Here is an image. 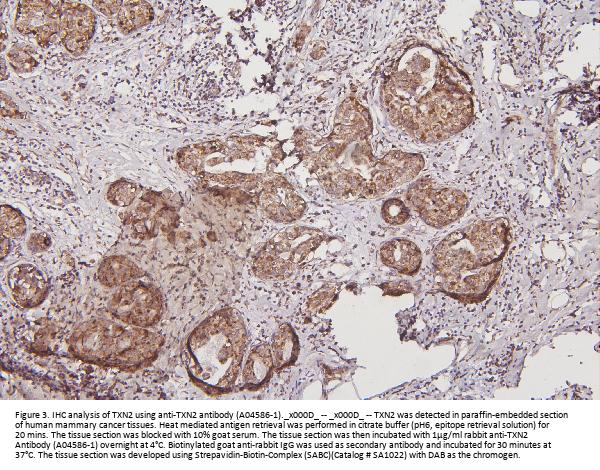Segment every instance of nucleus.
I'll return each mask as SVG.
<instances>
[{
  "mask_svg": "<svg viewBox=\"0 0 600 470\" xmlns=\"http://www.w3.org/2000/svg\"><path fill=\"white\" fill-rule=\"evenodd\" d=\"M246 329L239 313L221 309L189 335L184 361L191 381L210 396L229 393L242 366Z\"/></svg>",
  "mask_w": 600,
  "mask_h": 470,
  "instance_id": "obj_3",
  "label": "nucleus"
},
{
  "mask_svg": "<svg viewBox=\"0 0 600 470\" xmlns=\"http://www.w3.org/2000/svg\"><path fill=\"white\" fill-rule=\"evenodd\" d=\"M108 309L118 321L146 328L160 320L164 310L163 296L153 284L132 280L113 294Z\"/></svg>",
  "mask_w": 600,
  "mask_h": 470,
  "instance_id": "obj_6",
  "label": "nucleus"
},
{
  "mask_svg": "<svg viewBox=\"0 0 600 470\" xmlns=\"http://www.w3.org/2000/svg\"><path fill=\"white\" fill-rule=\"evenodd\" d=\"M136 190L135 184L126 180H119L110 186L107 197L112 204L125 207L129 206L135 199Z\"/></svg>",
  "mask_w": 600,
  "mask_h": 470,
  "instance_id": "obj_19",
  "label": "nucleus"
},
{
  "mask_svg": "<svg viewBox=\"0 0 600 470\" xmlns=\"http://www.w3.org/2000/svg\"><path fill=\"white\" fill-rule=\"evenodd\" d=\"M59 8L50 1H21L18 4L15 26L22 34H33L40 45L59 33Z\"/></svg>",
  "mask_w": 600,
  "mask_h": 470,
  "instance_id": "obj_9",
  "label": "nucleus"
},
{
  "mask_svg": "<svg viewBox=\"0 0 600 470\" xmlns=\"http://www.w3.org/2000/svg\"><path fill=\"white\" fill-rule=\"evenodd\" d=\"M50 245L51 240L44 233L32 234L27 242L28 249L34 253L45 251Z\"/></svg>",
  "mask_w": 600,
  "mask_h": 470,
  "instance_id": "obj_22",
  "label": "nucleus"
},
{
  "mask_svg": "<svg viewBox=\"0 0 600 470\" xmlns=\"http://www.w3.org/2000/svg\"><path fill=\"white\" fill-rule=\"evenodd\" d=\"M260 205L270 219L284 223L297 220L305 209L304 201L283 178H274L264 185Z\"/></svg>",
  "mask_w": 600,
  "mask_h": 470,
  "instance_id": "obj_11",
  "label": "nucleus"
},
{
  "mask_svg": "<svg viewBox=\"0 0 600 470\" xmlns=\"http://www.w3.org/2000/svg\"><path fill=\"white\" fill-rule=\"evenodd\" d=\"M382 262L406 275L416 273L421 265V253L418 247L406 239H393L380 248Z\"/></svg>",
  "mask_w": 600,
  "mask_h": 470,
  "instance_id": "obj_13",
  "label": "nucleus"
},
{
  "mask_svg": "<svg viewBox=\"0 0 600 470\" xmlns=\"http://www.w3.org/2000/svg\"><path fill=\"white\" fill-rule=\"evenodd\" d=\"M324 238V233L313 228H286L260 249L254 258L253 270L262 278H286Z\"/></svg>",
  "mask_w": 600,
  "mask_h": 470,
  "instance_id": "obj_5",
  "label": "nucleus"
},
{
  "mask_svg": "<svg viewBox=\"0 0 600 470\" xmlns=\"http://www.w3.org/2000/svg\"><path fill=\"white\" fill-rule=\"evenodd\" d=\"M7 282L14 301L23 308L37 307L48 294V283L43 273L29 263L10 269Z\"/></svg>",
  "mask_w": 600,
  "mask_h": 470,
  "instance_id": "obj_12",
  "label": "nucleus"
},
{
  "mask_svg": "<svg viewBox=\"0 0 600 470\" xmlns=\"http://www.w3.org/2000/svg\"><path fill=\"white\" fill-rule=\"evenodd\" d=\"M336 292L337 291L333 286H323L310 298L308 302L309 310L313 312L325 310L333 303Z\"/></svg>",
  "mask_w": 600,
  "mask_h": 470,
  "instance_id": "obj_21",
  "label": "nucleus"
},
{
  "mask_svg": "<svg viewBox=\"0 0 600 470\" xmlns=\"http://www.w3.org/2000/svg\"><path fill=\"white\" fill-rule=\"evenodd\" d=\"M134 212L125 221L132 226L133 234L140 239H151L158 232L168 233L176 228L179 216L166 203L158 207L160 196L155 193L145 194Z\"/></svg>",
  "mask_w": 600,
  "mask_h": 470,
  "instance_id": "obj_8",
  "label": "nucleus"
},
{
  "mask_svg": "<svg viewBox=\"0 0 600 470\" xmlns=\"http://www.w3.org/2000/svg\"><path fill=\"white\" fill-rule=\"evenodd\" d=\"M505 219L480 220L450 233L435 250V266L447 292L476 300L498 277L509 240Z\"/></svg>",
  "mask_w": 600,
  "mask_h": 470,
  "instance_id": "obj_2",
  "label": "nucleus"
},
{
  "mask_svg": "<svg viewBox=\"0 0 600 470\" xmlns=\"http://www.w3.org/2000/svg\"><path fill=\"white\" fill-rule=\"evenodd\" d=\"M97 276L102 285L112 288L144 276V271L128 257L113 255L100 263Z\"/></svg>",
  "mask_w": 600,
  "mask_h": 470,
  "instance_id": "obj_15",
  "label": "nucleus"
},
{
  "mask_svg": "<svg viewBox=\"0 0 600 470\" xmlns=\"http://www.w3.org/2000/svg\"><path fill=\"white\" fill-rule=\"evenodd\" d=\"M299 351L300 344L296 333L289 324H283L272 342L274 369L279 371L292 365L297 360Z\"/></svg>",
  "mask_w": 600,
  "mask_h": 470,
  "instance_id": "obj_16",
  "label": "nucleus"
},
{
  "mask_svg": "<svg viewBox=\"0 0 600 470\" xmlns=\"http://www.w3.org/2000/svg\"><path fill=\"white\" fill-rule=\"evenodd\" d=\"M153 11L145 1H124L118 9V24L124 33H129L149 23Z\"/></svg>",
  "mask_w": 600,
  "mask_h": 470,
  "instance_id": "obj_17",
  "label": "nucleus"
},
{
  "mask_svg": "<svg viewBox=\"0 0 600 470\" xmlns=\"http://www.w3.org/2000/svg\"><path fill=\"white\" fill-rule=\"evenodd\" d=\"M163 342L157 333L108 319L80 324L67 340L68 350L75 358L126 372L154 362Z\"/></svg>",
  "mask_w": 600,
  "mask_h": 470,
  "instance_id": "obj_4",
  "label": "nucleus"
},
{
  "mask_svg": "<svg viewBox=\"0 0 600 470\" xmlns=\"http://www.w3.org/2000/svg\"><path fill=\"white\" fill-rule=\"evenodd\" d=\"M58 8L61 40L68 51L79 54L92 37L94 14L86 5L75 2H60Z\"/></svg>",
  "mask_w": 600,
  "mask_h": 470,
  "instance_id": "obj_10",
  "label": "nucleus"
},
{
  "mask_svg": "<svg viewBox=\"0 0 600 470\" xmlns=\"http://www.w3.org/2000/svg\"><path fill=\"white\" fill-rule=\"evenodd\" d=\"M468 78L429 45L410 46L384 87L391 120L422 141L446 139L472 120Z\"/></svg>",
  "mask_w": 600,
  "mask_h": 470,
  "instance_id": "obj_1",
  "label": "nucleus"
},
{
  "mask_svg": "<svg viewBox=\"0 0 600 470\" xmlns=\"http://www.w3.org/2000/svg\"><path fill=\"white\" fill-rule=\"evenodd\" d=\"M274 369L271 347L264 343L256 346L249 354L243 370V381L247 389L258 390L265 386Z\"/></svg>",
  "mask_w": 600,
  "mask_h": 470,
  "instance_id": "obj_14",
  "label": "nucleus"
},
{
  "mask_svg": "<svg viewBox=\"0 0 600 470\" xmlns=\"http://www.w3.org/2000/svg\"><path fill=\"white\" fill-rule=\"evenodd\" d=\"M10 244L8 238L1 237V258L5 257L9 252Z\"/></svg>",
  "mask_w": 600,
  "mask_h": 470,
  "instance_id": "obj_24",
  "label": "nucleus"
},
{
  "mask_svg": "<svg viewBox=\"0 0 600 470\" xmlns=\"http://www.w3.org/2000/svg\"><path fill=\"white\" fill-rule=\"evenodd\" d=\"M26 231V223L22 215L14 208L1 206V235L5 238H17Z\"/></svg>",
  "mask_w": 600,
  "mask_h": 470,
  "instance_id": "obj_18",
  "label": "nucleus"
},
{
  "mask_svg": "<svg viewBox=\"0 0 600 470\" xmlns=\"http://www.w3.org/2000/svg\"><path fill=\"white\" fill-rule=\"evenodd\" d=\"M407 199L428 225L438 228L457 220L468 206V199L461 191L436 186L428 179L412 184Z\"/></svg>",
  "mask_w": 600,
  "mask_h": 470,
  "instance_id": "obj_7",
  "label": "nucleus"
},
{
  "mask_svg": "<svg viewBox=\"0 0 600 470\" xmlns=\"http://www.w3.org/2000/svg\"><path fill=\"white\" fill-rule=\"evenodd\" d=\"M120 4L118 1H101L94 2V5L105 14H111L118 11Z\"/></svg>",
  "mask_w": 600,
  "mask_h": 470,
  "instance_id": "obj_23",
  "label": "nucleus"
},
{
  "mask_svg": "<svg viewBox=\"0 0 600 470\" xmlns=\"http://www.w3.org/2000/svg\"><path fill=\"white\" fill-rule=\"evenodd\" d=\"M381 214L385 222L391 225H400L409 218V210L399 199L393 198L385 201Z\"/></svg>",
  "mask_w": 600,
  "mask_h": 470,
  "instance_id": "obj_20",
  "label": "nucleus"
}]
</instances>
